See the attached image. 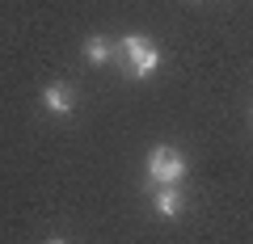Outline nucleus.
<instances>
[{"label": "nucleus", "instance_id": "1", "mask_svg": "<svg viewBox=\"0 0 253 244\" xmlns=\"http://www.w3.org/2000/svg\"><path fill=\"white\" fill-rule=\"evenodd\" d=\"M148 177H152V185H161V190L181 185V177H186L181 152L177 147H152V152H148Z\"/></svg>", "mask_w": 253, "mask_h": 244}, {"label": "nucleus", "instance_id": "2", "mask_svg": "<svg viewBox=\"0 0 253 244\" xmlns=\"http://www.w3.org/2000/svg\"><path fill=\"white\" fill-rule=\"evenodd\" d=\"M42 105L51 109V114H72V89H68V84H46L42 89Z\"/></svg>", "mask_w": 253, "mask_h": 244}, {"label": "nucleus", "instance_id": "3", "mask_svg": "<svg viewBox=\"0 0 253 244\" xmlns=\"http://www.w3.org/2000/svg\"><path fill=\"white\" fill-rule=\"evenodd\" d=\"M156 68H161V51H156V46H148V51L139 55V59H131V72H135L139 80H148V76H152Z\"/></svg>", "mask_w": 253, "mask_h": 244}, {"label": "nucleus", "instance_id": "4", "mask_svg": "<svg viewBox=\"0 0 253 244\" xmlns=\"http://www.w3.org/2000/svg\"><path fill=\"white\" fill-rule=\"evenodd\" d=\"M152 207H156V215L173 219V215H177V210H181V194H177V190H173V185H169V190H161V194H156V202H152Z\"/></svg>", "mask_w": 253, "mask_h": 244}, {"label": "nucleus", "instance_id": "5", "mask_svg": "<svg viewBox=\"0 0 253 244\" xmlns=\"http://www.w3.org/2000/svg\"><path fill=\"white\" fill-rule=\"evenodd\" d=\"M84 55H89V64H110V59H114V46H110L106 38H89V42H84Z\"/></svg>", "mask_w": 253, "mask_h": 244}, {"label": "nucleus", "instance_id": "6", "mask_svg": "<svg viewBox=\"0 0 253 244\" xmlns=\"http://www.w3.org/2000/svg\"><path fill=\"white\" fill-rule=\"evenodd\" d=\"M51 244H63V240H51Z\"/></svg>", "mask_w": 253, "mask_h": 244}]
</instances>
